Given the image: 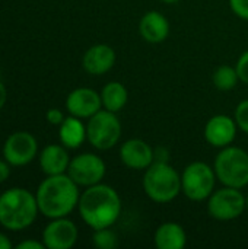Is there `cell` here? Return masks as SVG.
<instances>
[{"label":"cell","mask_w":248,"mask_h":249,"mask_svg":"<svg viewBox=\"0 0 248 249\" xmlns=\"http://www.w3.org/2000/svg\"><path fill=\"white\" fill-rule=\"evenodd\" d=\"M123 165L133 171H145L155 162L153 149L142 139H130L120 147Z\"/></svg>","instance_id":"obj_14"},{"label":"cell","mask_w":248,"mask_h":249,"mask_svg":"<svg viewBox=\"0 0 248 249\" xmlns=\"http://www.w3.org/2000/svg\"><path fill=\"white\" fill-rule=\"evenodd\" d=\"M234 118H235V123H237L238 128L241 131H244L246 134H248V99L241 101L237 105Z\"/></svg>","instance_id":"obj_23"},{"label":"cell","mask_w":248,"mask_h":249,"mask_svg":"<svg viewBox=\"0 0 248 249\" xmlns=\"http://www.w3.org/2000/svg\"><path fill=\"white\" fill-rule=\"evenodd\" d=\"M146 196L159 204L175 200L181 193V175L167 160H155L142 179Z\"/></svg>","instance_id":"obj_4"},{"label":"cell","mask_w":248,"mask_h":249,"mask_svg":"<svg viewBox=\"0 0 248 249\" xmlns=\"http://www.w3.org/2000/svg\"><path fill=\"white\" fill-rule=\"evenodd\" d=\"M139 34L149 44H161L170 35V22L161 12L149 10L139 22Z\"/></svg>","instance_id":"obj_16"},{"label":"cell","mask_w":248,"mask_h":249,"mask_svg":"<svg viewBox=\"0 0 248 249\" xmlns=\"http://www.w3.org/2000/svg\"><path fill=\"white\" fill-rule=\"evenodd\" d=\"M77 226L67 217L51 219L42 231V242L48 249H70L77 242Z\"/></svg>","instance_id":"obj_11"},{"label":"cell","mask_w":248,"mask_h":249,"mask_svg":"<svg viewBox=\"0 0 248 249\" xmlns=\"http://www.w3.org/2000/svg\"><path fill=\"white\" fill-rule=\"evenodd\" d=\"M161 1H164L167 4H174V3H178L180 0H161Z\"/></svg>","instance_id":"obj_31"},{"label":"cell","mask_w":248,"mask_h":249,"mask_svg":"<svg viewBox=\"0 0 248 249\" xmlns=\"http://www.w3.org/2000/svg\"><path fill=\"white\" fill-rule=\"evenodd\" d=\"M229 7L235 16L248 20V0H229Z\"/></svg>","instance_id":"obj_25"},{"label":"cell","mask_w":248,"mask_h":249,"mask_svg":"<svg viewBox=\"0 0 248 249\" xmlns=\"http://www.w3.org/2000/svg\"><path fill=\"white\" fill-rule=\"evenodd\" d=\"M121 137V123L115 112L101 109L86 123V140L96 150L113 149Z\"/></svg>","instance_id":"obj_7"},{"label":"cell","mask_w":248,"mask_h":249,"mask_svg":"<svg viewBox=\"0 0 248 249\" xmlns=\"http://www.w3.org/2000/svg\"><path fill=\"white\" fill-rule=\"evenodd\" d=\"M12 248H13V245H12L10 239H9L4 233H1V232H0V249H12Z\"/></svg>","instance_id":"obj_29"},{"label":"cell","mask_w":248,"mask_h":249,"mask_svg":"<svg viewBox=\"0 0 248 249\" xmlns=\"http://www.w3.org/2000/svg\"><path fill=\"white\" fill-rule=\"evenodd\" d=\"M79 187H91L102 182L107 166L102 158L95 153H80L70 159L66 172Z\"/></svg>","instance_id":"obj_9"},{"label":"cell","mask_w":248,"mask_h":249,"mask_svg":"<svg viewBox=\"0 0 248 249\" xmlns=\"http://www.w3.org/2000/svg\"><path fill=\"white\" fill-rule=\"evenodd\" d=\"M235 69H237L240 82L248 85V50L240 55V58L235 64Z\"/></svg>","instance_id":"obj_24"},{"label":"cell","mask_w":248,"mask_h":249,"mask_svg":"<svg viewBox=\"0 0 248 249\" xmlns=\"http://www.w3.org/2000/svg\"><path fill=\"white\" fill-rule=\"evenodd\" d=\"M77 210L92 231L111 228L121 216V198L113 187L99 182L80 194Z\"/></svg>","instance_id":"obj_1"},{"label":"cell","mask_w":248,"mask_h":249,"mask_svg":"<svg viewBox=\"0 0 248 249\" xmlns=\"http://www.w3.org/2000/svg\"><path fill=\"white\" fill-rule=\"evenodd\" d=\"M39 213L48 219L67 217L79 203V185L67 175H50L35 193Z\"/></svg>","instance_id":"obj_2"},{"label":"cell","mask_w":248,"mask_h":249,"mask_svg":"<svg viewBox=\"0 0 248 249\" xmlns=\"http://www.w3.org/2000/svg\"><path fill=\"white\" fill-rule=\"evenodd\" d=\"M69 163L70 156L67 153V147L63 144H48L39 153V166L47 177L66 174Z\"/></svg>","instance_id":"obj_17"},{"label":"cell","mask_w":248,"mask_h":249,"mask_svg":"<svg viewBox=\"0 0 248 249\" xmlns=\"http://www.w3.org/2000/svg\"><path fill=\"white\" fill-rule=\"evenodd\" d=\"M66 109L73 117L88 120L102 109L101 93L91 88H76L66 98Z\"/></svg>","instance_id":"obj_12"},{"label":"cell","mask_w":248,"mask_h":249,"mask_svg":"<svg viewBox=\"0 0 248 249\" xmlns=\"http://www.w3.org/2000/svg\"><path fill=\"white\" fill-rule=\"evenodd\" d=\"M101 101L104 109L117 114L126 107L129 101V90L120 82H108L101 90Z\"/></svg>","instance_id":"obj_20"},{"label":"cell","mask_w":248,"mask_h":249,"mask_svg":"<svg viewBox=\"0 0 248 249\" xmlns=\"http://www.w3.org/2000/svg\"><path fill=\"white\" fill-rule=\"evenodd\" d=\"M212 82H213V85H215V88L218 90L228 92V90H232L238 85L240 77H238V73H237L235 67L224 64V66H219L213 71Z\"/></svg>","instance_id":"obj_21"},{"label":"cell","mask_w":248,"mask_h":249,"mask_svg":"<svg viewBox=\"0 0 248 249\" xmlns=\"http://www.w3.org/2000/svg\"><path fill=\"white\" fill-rule=\"evenodd\" d=\"M9 166L10 165L7 163V160L0 159V184H3L9 178V175H10V168Z\"/></svg>","instance_id":"obj_28"},{"label":"cell","mask_w":248,"mask_h":249,"mask_svg":"<svg viewBox=\"0 0 248 249\" xmlns=\"http://www.w3.org/2000/svg\"><path fill=\"white\" fill-rule=\"evenodd\" d=\"M237 130L238 125L235 118L225 114H218L208 120L205 125V140L213 147L224 149L234 143Z\"/></svg>","instance_id":"obj_13"},{"label":"cell","mask_w":248,"mask_h":249,"mask_svg":"<svg viewBox=\"0 0 248 249\" xmlns=\"http://www.w3.org/2000/svg\"><path fill=\"white\" fill-rule=\"evenodd\" d=\"M208 201V213L219 222H231L238 219L247 209V197L240 188L225 187L213 191Z\"/></svg>","instance_id":"obj_8"},{"label":"cell","mask_w":248,"mask_h":249,"mask_svg":"<svg viewBox=\"0 0 248 249\" xmlns=\"http://www.w3.org/2000/svg\"><path fill=\"white\" fill-rule=\"evenodd\" d=\"M153 241L158 249H183L187 244V233L180 223L165 222L156 228Z\"/></svg>","instance_id":"obj_18"},{"label":"cell","mask_w":248,"mask_h":249,"mask_svg":"<svg viewBox=\"0 0 248 249\" xmlns=\"http://www.w3.org/2000/svg\"><path fill=\"white\" fill-rule=\"evenodd\" d=\"M3 159L10 166H25L31 163L38 153L37 139L28 131L12 133L3 144Z\"/></svg>","instance_id":"obj_10"},{"label":"cell","mask_w":248,"mask_h":249,"mask_svg":"<svg viewBox=\"0 0 248 249\" xmlns=\"http://www.w3.org/2000/svg\"><path fill=\"white\" fill-rule=\"evenodd\" d=\"M92 244L99 249H114L118 245V236L111 228L95 229L92 235Z\"/></svg>","instance_id":"obj_22"},{"label":"cell","mask_w":248,"mask_h":249,"mask_svg":"<svg viewBox=\"0 0 248 249\" xmlns=\"http://www.w3.org/2000/svg\"><path fill=\"white\" fill-rule=\"evenodd\" d=\"M38 213L37 197L26 188H10L0 196V225L7 231L28 229Z\"/></svg>","instance_id":"obj_3"},{"label":"cell","mask_w":248,"mask_h":249,"mask_svg":"<svg viewBox=\"0 0 248 249\" xmlns=\"http://www.w3.org/2000/svg\"><path fill=\"white\" fill-rule=\"evenodd\" d=\"M215 169L206 162H191L181 174V193L191 201H206L215 191Z\"/></svg>","instance_id":"obj_6"},{"label":"cell","mask_w":248,"mask_h":249,"mask_svg":"<svg viewBox=\"0 0 248 249\" xmlns=\"http://www.w3.org/2000/svg\"><path fill=\"white\" fill-rule=\"evenodd\" d=\"M213 169L218 181L225 187L243 190L248 185V153L237 146H227L218 153Z\"/></svg>","instance_id":"obj_5"},{"label":"cell","mask_w":248,"mask_h":249,"mask_svg":"<svg viewBox=\"0 0 248 249\" xmlns=\"http://www.w3.org/2000/svg\"><path fill=\"white\" fill-rule=\"evenodd\" d=\"M247 210H248V196H247Z\"/></svg>","instance_id":"obj_32"},{"label":"cell","mask_w":248,"mask_h":249,"mask_svg":"<svg viewBox=\"0 0 248 249\" xmlns=\"http://www.w3.org/2000/svg\"><path fill=\"white\" fill-rule=\"evenodd\" d=\"M16 248L18 249H44L45 248V245H44V242L41 241V242H38V241H34V239H26V241H23V242H19L18 245H16Z\"/></svg>","instance_id":"obj_27"},{"label":"cell","mask_w":248,"mask_h":249,"mask_svg":"<svg viewBox=\"0 0 248 249\" xmlns=\"http://www.w3.org/2000/svg\"><path fill=\"white\" fill-rule=\"evenodd\" d=\"M115 60L117 55L113 47L107 44H95L85 51L82 66L86 73L92 76H102L114 67Z\"/></svg>","instance_id":"obj_15"},{"label":"cell","mask_w":248,"mask_h":249,"mask_svg":"<svg viewBox=\"0 0 248 249\" xmlns=\"http://www.w3.org/2000/svg\"><path fill=\"white\" fill-rule=\"evenodd\" d=\"M45 118H47V121L51 124V125H60L63 121H64V114L60 111V109H57V108H51V109H48L47 111V115H45Z\"/></svg>","instance_id":"obj_26"},{"label":"cell","mask_w":248,"mask_h":249,"mask_svg":"<svg viewBox=\"0 0 248 249\" xmlns=\"http://www.w3.org/2000/svg\"><path fill=\"white\" fill-rule=\"evenodd\" d=\"M58 139L60 143L67 149H77L86 140V124L82 118L69 115L58 125Z\"/></svg>","instance_id":"obj_19"},{"label":"cell","mask_w":248,"mask_h":249,"mask_svg":"<svg viewBox=\"0 0 248 249\" xmlns=\"http://www.w3.org/2000/svg\"><path fill=\"white\" fill-rule=\"evenodd\" d=\"M6 101H7V90H6V86L0 82V109L4 107Z\"/></svg>","instance_id":"obj_30"}]
</instances>
